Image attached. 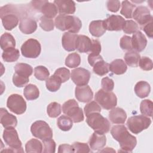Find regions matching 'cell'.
Instances as JSON below:
<instances>
[{
  "label": "cell",
  "mask_w": 153,
  "mask_h": 153,
  "mask_svg": "<svg viewBox=\"0 0 153 153\" xmlns=\"http://www.w3.org/2000/svg\"><path fill=\"white\" fill-rule=\"evenodd\" d=\"M151 124V119L143 115L131 117L127 121L128 128L134 134H139L143 130L148 128Z\"/></svg>",
  "instance_id": "cell-6"
},
{
  "label": "cell",
  "mask_w": 153,
  "mask_h": 153,
  "mask_svg": "<svg viewBox=\"0 0 153 153\" xmlns=\"http://www.w3.org/2000/svg\"><path fill=\"white\" fill-rule=\"evenodd\" d=\"M54 25L57 29L62 30H68L72 33H77L81 29L82 23L80 19L75 16L59 14L54 20Z\"/></svg>",
  "instance_id": "cell-3"
},
{
  "label": "cell",
  "mask_w": 153,
  "mask_h": 153,
  "mask_svg": "<svg viewBox=\"0 0 153 153\" xmlns=\"http://www.w3.org/2000/svg\"><path fill=\"white\" fill-rule=\"evenodd\" d=\"M14 69L16 74L26 77L30 76L33 72L32 67L29 64L25 63H17L14 67Z\"/></svg>",
  "instance_id": "cell-34"
},
{
  "label": "cell",
  "mask_w": 153,
  "mask_h": 153,
  "mask_svg": "<svg viewBox=\"0 0 153 153\" xmlns=\"http://www.w3.org/2000/svg\"><path fill=\"white\" fill-rule=\"evenodd\" d=\"M0 44L1 48L4 51L8 48H15L16 47V41L12 35L7 32H5L1 35Z\"/></svg>",
  "instance_id": "cell-28"
},
{
  "label": "cell",
  "mask_w": 153,
  "mask_h": 153,
  "mask_svg": "<svg viewBox=\"0 0 153 153\" xmlns=\"http://www.w3.org/2000/svg\"><path fill=\"white\" fill-rule=\"evenodd\" d=\"M39 12L42 13L44 16L49 19H53L57 15L58 9L54 3L46 1L42 6Z\"/></svg>",
  "instance_id": "cell-27"
},
{
  "label": "cell",
  "mask_w": 153,
  "mask_h": 153,
  "mask_svg": "<svg viewBox=\"0 0 153 153\" xmlns=\"http://www.w3.org/2000/svg\"><path fill=\"white\" fill-rule=\"evenodd\" d=\"M139 65L141 69L143 71H151L153 68V63L152 60L146 56L142 57L140 59Z\"/></svg>",
  "instance_id": "cell-47"
},
{
  "label": "cell",
  "mask_w": 153,
  "mask_h": 153,
  "mask_svg": "<svg viewBox=\"0 0 153 153\" xmlns=\"http://www.w3.org/2000/svg\"><path fill=\"white\" fill-rule=\"evenodd\" d=\"M43 145H44V150L43 152L45 153H53L56 151V143L52 139H48L46 140H44Z\"/></svg>",
  "instance_id": "cell-48"
},
{
  "label": "cell",
  "mask_w": 153,
  "mask_h": 153,
  "mask_svg": "<svg viewBox=\"0 0 153 153\" xmlns=\"http://www.w3.org/2000/svg\"><path fill=\"white\" fill-rule=\"evenodd\" d=\"M54 75L59 77L62 82L63 83L69 80L70 77V71L66 68H60L56 70Z\"/></svg>",
  "instance_id": "cell-45"
},
{
  "label": "cell",
  "mask_w": 153,
  "mask_h": 153,
  "mask_svg": "<svg viewBox=\"0 0 153 153\" xmlns=\"http://www.w3.org/2000/svg\"><path fill=\"white\" fill-rule=\"evenodd\" d=\"M111 133L115 140L119 142L121 150L119 151L131 152L135 148L137 140L135 136L131 135L124 125L114 126Z\"/></svg>",
  "instance_id": "cell-1"
},
{
  "label": "cell",
  "mask_w": 153,
  "mask_h": 153,
  "mask_svg": "<svg viewBox=\"0 0 153 153\" xmlns=\"http://www.w3.org/2000/svg\"><path fill=\"white\" fill-rule=\"evenodd\" d=\"M0 121L2 126L5 128L16 127L17 124V120L16 116L10 114L5 108L0 109Z\"/></svg>",
  "instance_id": "cell-19"
},
{
  "label": "cell",
  "mask_w": 153,
  "mask_h": 153,
  "mask_svg": "<svg viewBox=\"0 0 153 153\" xmlns=\"http://www.w3.org/2000/svg\"><path fill=\"white\" fill-rule=\"evenodd\" d=\"M106 30L103 20H94L89 25V32L93 36L100 37L105 33Z\"/></svg>",
  "instance_id": "cell-24"
},
{
  "label": "cell",
  "mask_w": 153,
  "mask_h": 153,
  "mask_svg": "<svg viewBox=\"0 0 153 153\" xmlns=\"http://www.w3.org/2000/svg\"><path fill=\"white\" fill-rule=\"evenodd\" d=\"M74 152L80 153V152H90V149L87 143H81L78 142H75L72 145Z\"/></svg>",
  "instance_id": "cell-49"
},
{
  "label": "cell",
  "mask_w": 153,
  "mask_h": 153,
  "mask_svg": "<svg viewBox=\"0 0 153 153\" xmlns=\"http://www.w3.org/2000/svg\"><path fill=\"white\" fill-rule=\"evenodd\" d=\"M131 42L133 49L137 52H140L145 48L147 45V39L144 34L139 30L133 35Z\"/></svg>",
  "instance_id": "cell-21"
},
{
  "label": "cell",
  "mask_w": 153,
  "mask_h": 153,
  "mask_svg": "<svg viewBox=\"0 0 153 153\" xmlns=\"http://www.w3.org/2000/svg\"><path fill=\"white\" fill-rule=\"evenodd\" d=\"M7 106L10 111L21 115L26 110V102L23 97L18 94H11L7 99Z\"/></svg>",
  "instance_id": "cell-10"
},
{
  "label": "cell",
  "mask_w": 153,
  "mask_h": 153,
  "mask_svg": "<svg viewBox=\"0 0 153 153\" xmlns=\"http://www.w3.org/2000/svg\"><path fill=\"white\" fill-rule=\"evenodd\" d=\"M23 94L27 100H33L38 98L39 96V91L35 85L29 84L25 87Z\"/></svg>",
  "instance_id": "cell-30"
},
{
  "label": "cell",
  "mask_w": 153,
  "mask_h": 153,
  "mask_svg": "<svg viewBox=\"0 0 153 153\" xmlns=\"http://www.w3.org/2000/svg\"><path fill=\"white\" fill-rule=\"evenodd\" d=\"M111 152V151H112V152H115L114 149H112L111 148H105V149H103V150H100V152Z\"/></svg>",
  "instance_id": "cell-58"
},
{
  "label": "cell",
  "mask_w": 153,
  "mask_h": 153,
  "mask_svg": "<svg viewBox=\"0 0 153 153\" xmlns=\"http://www.w3.org/2000/svg\"><path fill=\"white\" fill-rule=\"evenodd\" d=\"M109 64L105 62L103 59H102L94 63L93 66V71L94 74L99 76H103L108 73L109 71Z\"/></svg>",
  "instance_id": "cell-33"
},
{
  "label": "cell",
  "mask_w": 153,
  "mask_h": 153,
  "mask_svg": "<svg viewBox=\"0 0 153 153\" xmlns=\"http://www.w3.org/2000/svg\"><path fill=\"white\" fill-rule=\"evenodd\" d=\"M109 69L114 74L121 75L126 72L127 66L122 59H115L110 63Z\"/></svg>",
  "instance_id": "cell-25"
},
{
  "label": "cell",
  "mask_w": 153,
  "mask_h": 153,
  "mask_svg": "<svg viewBox=\"0 0 153 153\" xmlns=\"http://www.w3.org/2000/svg\"><path fill=\"white\" fill-rule=\"evenodd\" d=\"M120 45L121 48L123 50H128V51L133 50L131 38L129 36H127V35L123 36L120 39Z\"/></svg>",
  "instance_id": "cell-50"
},
{
  "label": "cell",
  "mask_w": 153,
  "mask_h": 153,
  "mask_svg": "<svg viewBox=\"0 0 153 153\" xmlns=\"http://www.w3.org/2000/svg\"><path fill=\"white\" fill-rule=\"evenodd\" d=\"M124 60L126 63L131 67H137L140 59L139 53L134 50L127 51L124 55Z\"/></svg>",
  "instance_id": "cell-29"
},
{
  "label": "cell",
  "mask_w": 153,
  "mask_h": 153,
  "mask_svg": "<svg viewBox=\"0 0 153 153\" xmlns=\"http://www.w3.org/2000/svg\"><path fill=\"white\" fill-rule=\"evenodd\" d=\"M78 35L69 32H65L62 38V44L64 49L68 51H72L76 49Z\"/></svg>",
  "instance_id": "cell-20"
},
{
  "label": "cell",
  "mask_w": 153,
  "mask_h": 153,
  "mask_svg": "<svg viewBox=\"0 0 153 153\" xmlns=\"http://www.w3.org/2000/svg\"><path fill=\"white\" fill-rule=\"evenodd\" d=\"M122 7L120 11L121 14L123 15L127 19L132 18L133 13L136 8V5L128 1L122 2Z\"/></svg>",
  "instance_id": "cell-37"
},
{
  "label": "cell",
  "mask_w": 153,
  "mask_h": 153,
  "mask_svg": "<svg viewBox=\"0 0 153 153\" xmlns=\"http://www.w3.org/2000/svg\"><path fill=\"white\" fill-rule=\"evenodd\" d=\"M37 29V23L32 18L25 16L20 22L19 29L25 34H31Z\"/></svg>",
  "instance_id": "cell-18"
},
{
  "label": "cell",
  "mask_w": 153,
  "mask_h": 153,
  "mask_svg": "<svg viewBox=\"0 0 153 153\" xmlns=\"http://www.w3.org/2000/svg\"><path fill=\"white\" fill-rule=\"evenodd\" d=\"M140 111L142 114L150 117H152L153 111L152 102L148 99L142 100L140 105Z\"/></svg>",
  "instance_id": "cell-40"
},
{
  "label": "cell",
  "mask_w": 153,
  "mask_h": 153,
  "mask_svg": "<svg viewBox=\"0 0 153 153\" xmlns=\"http://www.w3.org/2000/svg\"><path fill=\"white\" fill-rule=\"evenodd\" d=\"M75 94L76 99L83 103L90 102L93 97V93L88 85L82 86H76Z\"/></svg>",
  "instance_id": "cell-15"
},
{
  "label": "cell",
  "mask_w": 153,
  "mask_h": 153,
  "mask_svg": "<svg viewBox=\"0 0 153 153\" xmlns=\"http://www.w3.org/2000/svg\"><path fill=\"white\" fill-rule=\"evenodd\" d=\"M92 40L84 35H78L76 39V49L80 53H89L91 47Z\"/></svg>",
  "instance_id": "cell-23"
},
{
  "label": "cell",
  "mask_w": 153,
  "mask_h": 153,
  "mask_svg": "<svg viewBox=\"0 0 153 153\" xmlns=\"http://www.w3.org/2000/svg\"><path fill=\"white\" fill-rule=\"evenodd\" d=\"M62 111L74 123L81 122L84 119L82 110L75 99H69L65 102L62 105Z\"/></svg>",
  "instance_id": "cell-5"
},
{
  "label": "cell",
  "mask_w": 153,
  "mask_h": 153,
  "mask_svg": "<svg viewBox=\"0 0 153 153\" xmlns=\"http://www.w3.org/2000/svg\"><path fill=\"white\" fill-rule=\"evenodd\" d=\"M84 110L85 115L88 116L94 112H100L101 108L96 101H91L84 106Z\"/></svg>",
  "instance_id": "cell-44"
},
{
  "label": "cell",
  "mask_w": 153,
  "mask_h": 153,
  "mask_svg": "<svg viewBox=\"0 0 153 153\" xmlns=\"http://www.w3.org/2000/svg\"><path fill=\"white\" fill-rule=\"evenodd\" d=\"M101 85L103 90L107 91H111L114 87V81L109 77H104L101 81Z\"/></svg>",
  "instance_id": "cell-51"
},
{
  "label": "cell",
  "mask_w": 153,
  "mask_h": 153,
  "mask_svg": "<svg viewBox=\"0 0 153 153\" xmlns=\"http://www.w3.org/2000/svg\"><path fill=\"white\" fill-rule=\"evenodd\" d=\"M26 152H38L41 153L42 152V143L36 139H32L27 142L25 145Z\"/></svg>",
  "instance_id": "cell-32"
},
{
  "label": "cell",
  "mask_w": 153,
  "mask_h": 153,
  "mask_svg": "<svg viewBox=\"0 0 153 153\" xmlns=\"http://www.w3.org/2000/svg\"><path fill=\"white\" fill-rule=\"evenodd\" d=\"M151 91V87L148 82L140 81L137 82L134 86V92L140 98L147 97Z\"/></svg>",
  "instance_id": "cell-26"
},
{
  "label": "cell",
  "mask_w": 153,
  "mask_h": 153,
  "mask_svg": "<svg viewBox=\"0 0 153 153\" xmlns=\"http://www.w3.org/2000/svg\"><path fill=\"white\" fill-rule=\"evenodd\" d=\"M58 152H74V149L72 145L69 144H62L59 146Z\"/></svg>",
  "instance_id": "cell-55"
},
{
  "label": "cell",
  "mask_w": 153,
  "mask_h": 153,
  "mask_svg": "<svg viewBox=\"0 0 153 153\" xmlns=\"http://www.w3.org/2000/svg\"><path fill=\"white\" fill-rule=\"evenodd\" d=\"M34 75L38 80L45 81L48 78L50 72L46 67L44 66H38L34 69Z\"/></svg>",
  "instance_id": "cell-41"
},
{
  "label": "cell",
  "mask_w": 153,
  "mask_h": 153,
  "mask_svg": "<svg viewBox=\"0 0 153 153\" xmlns=\"http://www.w3.org/2000/svg\"><path fill=\"white\" fill-rule=\"evenodd\" d=\"M54 4L57 6L60 14H72L75 12V3L70 0H55Z\"/></svg>",
  "instance_id": "cell-16"
},
{
  "label": "cell",
  "mask_w": 153,
  "mask_h": 153,
  "mask_svg": "<svg viewBox=\"0 0 153 153\" xmlns=\"http://www.w3.org/2000/svg\"><path fill=\"white\" fill-rule=\"evenodd\" d=\"M102 59H103V58H102V57L100 55L94 56V55H91V54H89V55L88 56V63L91 66H93L96 62H97V61H99L100 60H102Z\"/></svg>",
  "instance_id": "cell-56"
},
{
  "label": "cell",
  "mask_w": 153,
  "mask_h": 153,
  "mask_svg": "<svg viewBox=\"0 0 153 153\" xmlns=\"http://www.w3.org/2000/svg\"><path fill=\"white\" fill-rule=\"evenodd\" d=\"M95 100L103 109L106 110L112 109L117 104L116 95L112 91H107L100 89L95 94Z\"/></svg>",
  "instance_id": "cell-7"
},
{
  "label": "cell",
  "mask_w": 153,
  "mask_h": 153,
  "mask_svg": "<svg viewBox=\"0 0 153 153\" xmlns=\"http://www.w3.org/2000/svg\"><path fill=\"white\" fill-rule=\"evenodd\" d=\"M39 23L40 27L45 31H51L54 29V23L53 20L44 16L40 17Z\"/></svg>",
  "instance_id": "cell-43"
},
{
  "label": "cell",
  "mask_w": 153,
  "mask_h": 153,
  "mask_svg": "<svg viewBox=\"0 0 153 153\" xmlns=\"http://www.w3.org/2000/svg\"><path fill=\"white\" fill-rule=\"evenodd\" d=\"M19 57V51L15 48H11L4 50L2 54V59L6 62H16L18 60Z\"/></svg>",
  "instance_id": "cell-31"
},
{
  "label": "cell",
  "mask_w": 153,
  "mask_h": 153,
  "mask_svg": "<svg viewBox=\"0 0 153 153\" xmlns=\"http://www.w3.org/2000/svg\"><path fill=\"white\" fill-rule=\"evenodd\" d=\"M101 51V44L99 40L97 39H93L90 51V54L98 56L100 55V53Z\"/></svg>",
  "instance_id": "cell-52"
},
{
  "label": "cell",
  "mask_w": 153,
  "mask_h": 153,
  "mask_svg": "<svg viewBox=\"0 0 153 153\" xmlns=\"http://www.w3.org/2000/svg\"><path fill=\"white\" fill-rule=\"evenodd\" d=\"M41 51V46L39 42L33 38L26 40L21 47L22 54L26 58L35 59L39 56Z\"/></svg>",
  "instance_id": "cell-9"
},
{
  "label": "cell",
  "mask_w": 153,
  "mask_h": 153,
  "mask_svg": "<svg viewBox=\"0 0 153 153\" xmlns=\"http://www.w3.org/2000/svg\"><path fill=\"white\" fill-rule=\"evenodd\" d=\"M62 112V107L60 104L54 102L50 103L47 108V112L48 115L51 118L57 117Z\"/></svg>",
  "instance_id": "cell-39"
},
{
  "label": "cell",
  "mask_w": 153,
  "mask_h": 153,
  "mask_svg": "<svg viewBox=\"0 0 153 153\" xmlns=\"http://www.w3.org/2000/svg\"><path fill=\"white\" fill-rule=\"evenodd\" d=\"M45 1H32L30 2V4L36 11H40L42 6L45 2Z\"/></svg>",
  "instance_id": "cell-57"
},
{
  "label": "cell",
  "mask_w": 153,
  "mask_h": 153,
  "mask_svg": "<svg viewBox=\"0 0 153 153\" xmlns=\"http://www.w3.org/2000/svg\"><path fill=\"white\" fill-rule=\"evenodd\" d=\"M15 127L5 128L3 131V139L5 143L10 148L19 149L22 147V142L19 139L18 133Z\"/></svg>",
  "instance_id": "cell-11"
},
{
  "label": "cell",
  "mask_w": 153,
  "mask_h": 153,
  "mask_svg": "<svg viewBox=\"0 0 153 153\" xmlns=\"http://www.w3.org/2000/svg\"><path fill=\"white\" fill-rule=\"evenodd\" d=\"M29 77L20 75L16 73L13 75V82L17 87H23L29 82Z\"/></svg>",
  "instance_id": "cell-46"
},
{
  "label": "cell",
  "mask_w": 153,
  "mask_h": 153,
  "mask_svg": "<svg viewBox=\"0 0 153 153\" xmlns=\"http://www.w3.org/2000/svg\"><path fill=\"white\" fill-rule=\"evenodd\" d=\"M30 131L34 137L42 140L53 137V131L44 121L38 120L34 122L30 127Z\"/></svg>",
  "instance_id": "cell-8"
},
{
  "label": "cell",
  "mask_w": 153,
  "mask_h": 153,
  "mask_svg": "<svg viewBox=\"0 0 153 153\" xmlns=\"http://www.w3.org/2000/svg\"><path fill=\"white\" fill-rule=\"evenodd\" d=\"M57 124L61 130L67 131L70 130L72 127L73 121L68 116L62 115L58 118Z\"/></svg>",
  "instance_id": "cell-36"
},
{
  "label": "cell",
  "mask_w": 153,
  "mask_h": 153,
  "mask_svg": "<svg viewBox=\"0 0 153 153\" xmlns=\"http://www.w3.org/2000/svg\"><path fill=\"white\" fill-rule=\"evenodd\" d=\"M81 63L80 56L76 53L69 54L65 59V65L70 68L78 67Z\"/></svg>",
  "instance_id": "cell-38"
},
{
  "label": "cell",
  "mask_w": 153,
  "mask_h": 153,
  "mask_svg": "<svg viewBox=\"0 0 153 153\" xmlns=\"http://www.w3.org/2000/svg\"><path fill=\"white\" fill-rule=\"evenodd\" d=\"M109 118L114 124H124L127 118V114L121 108H114L109 113Z\"/></svg>",
  "instance_id": "cell-22"
},
{
  "label": "cell",
  "mask_w": 153,
  "mask_h": 153,
  "mask_svg": "<svg viewBox=\"0 0 153 153\" xmlns=\"http://www.w3.org/2000/svg\"><path fill=\"white\" fill-rule=\"evenodd\" d=\"M107 8L112 13L117 12L120 8V2L119 1H108L106 2Z\"/></svg>",
  "instance_id": "cell-53"
},
{
  "label": "cell",
  "mask_w": 153,
  "mask_h": 153,
  "mask_svg": "<svg viewBox=\"0 0 153 153\" xmlns=\"http://www.w3.org/2000/svg\"><path fill=\"white\" fill-rule=\"evenodd\" d=\"M24 12L19 7L14 4H7L0 8V16L5 29L11 30L16 27L19 19L25 17Z\"/></svg>",
  "instance_id": "cell-2"
},
{
  "label": "cell",
  "mask_w": 153,
  "mask_h": 153,
  "mask_svg": "<svg viewBox=\"0 0 153 153\" xmlns=\"http://www.w3.org/2000/svg\"><path fill=\"white\" fill-rule=\"evenodd\" d=\"M142 29L144 30L146 35L149 37L150 38H152L153 36V32H152V20L150 21L146 25H145L143 26H142Z\"/></svg>",
  "instance_id": "cell-54"
},
{
  "label": "cell",
  "mask_w": 153,
  "mask_h": 153,
  "mask_svg": "<svg viewBox=\"0 0 153 153\" xmlns=\"http://www.w3.org/2000/svg\"><path fill=\"white\" fill-rule=\"evenodd\" d=\"M139 26L136 22L132 20H126L123 27V30L124 33L127 34L134 33L138 31Z\"/></svg>",
  "instance_id": "cell-42"
},
{
  "label": "cell",
  "mask_w": 153,
  "mask_h": 153,
  "mask_svg": "<svg viewBox=\"0 0 153 153\" xmlns=\"http://www.w3.org/2000/svg\"><path fill=\"white\" fill-rule=\"evenodd\" d=\"M86 122L94 131L98 133L105 134L110 130L111 124L109 121L99 112H94L87 116Z\"/></svg>",
  "instance_id": "cell-4"
},
{
  "label": "cell",
  "mask_w": 153,
  "mask_h": 153,
  "mask_svg": "<svg viewBox=\"0 0 153 153\" xmlns=\"http://www.w3.org/2000/svg\"><path fill=\"white\" fill-rule=\"evenodd\" d=\"M132 17L141 26L152 20V16L150 14V11L145 6H139L134 10Z\"/></svg>",
  "instance_id": "cell-13"
},
{
  "label": "cell",
  "mask_w": 153,
  "mask_h": 153,
  "mask_svg": "<svg viewBox=\"0 0 153 153\" xmlns=\"http://www.w3.org/2000/svg\"><path fill=\"white\" fill-rule=\"evenodd\" d=\"M106 138L104 134L94 131L89 139V145L91 149L99 151L106 145Z\"/></svg>",
  "instance_id": "cell-17"
},
{
  "label": "cell",
  "mask_w": 153,
  "mask_h": 153,
  "mask_svg": "<svg viewBox=\"0 0 153 153\" xmlns=\"http://www.w3.org/2000/svg\"><path fill=\"white\" fill-rule=\"evenodd\" d=\"M124 19L119 15H111L103 20L106 30L110 31H119L123 29L125 23Z\"/></svg>",
  "instance_id": "cell-14"
},
{
  "label": "cell",
  "mask_w": 153,
  "mask_h": 153,
  "mask_svg": "<svg viewBox=\"0 0 153 153\" xmlns=\"http://www.w3.org/2000/svg\"><path fill=\"white\" fill-rule=\"evenodd\" d=\"M71 77L72 81L77 86L87 85L90 78V72L88 70L78 68L72 71Z\"/></svg>",
  "instance_id": "cell-12"
},
{
  "label": "cell",
  "mask_w": 153,
  "mask_h": 153,
  "mask_svg": "<svg viewBox=\"0 0 153 153\" xmlns=\"http://www.w3.org/2000/svg\"><path fill=\"white\" fill-rule=\"evenodd\" d=\"M62 83L60 79L53 74L46 80L45 85L48 90L51 92H55L60 88Z\"/></svg>",
  "instance_id": "cell-35"
}]
</instances>
